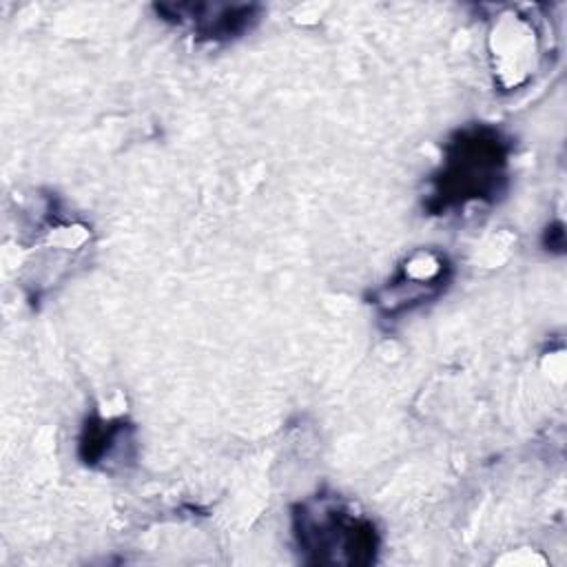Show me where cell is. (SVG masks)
I'll return each mask as SVG.
<instances>
[{"label": "cell", "instance_id": "1", "mask_svg": "<svg viewBox=\"0 0 567 567\" xmlns=\"http://www.w3.org/2000/svg\"><path fill=\"white\" fill-rule=\"evenodd\" d=\"M507 157L509 144L496 128L474 124L456 131L432 179L427 208L443 213L474 202H494L507 182Z\"/></svg>", "mask_w": 567, "mask_h": 567}, {"label": "cell", "instance_id": "2", "mask_svg": "<svg viewBox=\"0 0 567 567\" xmlns=\"http://www.w3.org/2000/svg\"><path fill=\"white\" fill-rule=\"evenodd\" d=\"M292 536L306 563L370 565L379 549L374 523L337 494H317L292 509Z\"/></svg>", "mask_w": 567, "mask_h": 567}, {"label": "cell", "instance_id": "3", "mask_svg": "<svg viewBox=\"0 0 567 567\" xmlns=\"http://www.w3.org/2000/svg\"><path fill=\"white\" fill-rule=\"evenodd\" d=\"M157 11L208 40L237 38L259 18V7L255 4H159Z\"/></svg>", "mask_w": 567, "mask_h": 567}]
</instances>
